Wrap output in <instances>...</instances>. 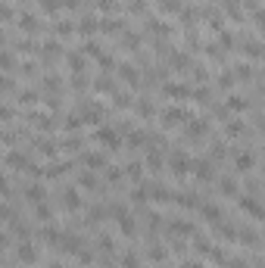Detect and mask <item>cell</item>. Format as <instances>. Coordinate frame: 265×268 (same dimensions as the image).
Instances as JSON below:
<instances>
[{"label":"cell","mask_w":265,"mask_h":268,"mask_svg":"<svg viewBox=\"0 0 265 268\" xmlns=\"http://www.w3.org/2000/svg\"><path fill=\"white\" fill-rule=\"evenodd\" d=\"M147 165H150V169H159V165H162V156H159V153H150V162H147Z\"/></svg>","instance_id":"12"},{"label":"cell","mask_w":265,"mask_h":268,"mask_svg":"<svg viewBox=\"0 0 265 268\" xmlns=\"http://www.w3.org/2000/svg\"><path fill=\"white\" fill-rule=\"evenodd\" d=\"M53 268H63V265H53Z\"/></svg>","instance_id":"15"},{"label":"cell","mask_w":265,"mask_h":268,"mask_svg":"<svg viewBox=\"0 0 265 268\" xmlns=\"http://www.w3.org/2000/svg\"><path fill=\"white\" fill-rule=\"evenodd\" d=\"M44 194H47V190L41 187V184H31V187H25V197H28L31 203H41V200H44Z\"/></svg>","instance_id":"7"},{"label":"cell","mask_w":265,"mask_h":268,"mask_svg":"<svg viewBox=\"0 0 265 268\" xmlns=\"http://www.w3.org/2000/svg\"><path fill=\"white\" fill-rule=\"evenodd\" d=\"M191 169H193V162H191V159H187L184 153H178V156H172V172L178 175V178H184V175L191 172Z\"/></svg>","instance_id":"2"},{"label":"cell","mask_w":265,"mask_h":268,"mask_svg":"<svg viewBox=\"0 0 265 268\" xmlns=\"http://www.w3.org/2000/svg\"><path fill=\"white\" fill-rule=\"evenodd\" d=\"M6 194H10V187H6V178L0 175V197H6Z\"/></svg>","instance_id":"13"},{"label":"cell","mask_w":265,"mask_h":268,"mask_svg":"<svg viewBox=\"0 0 265 268\" xmlns=\"http://www.w3.org/2000/svg\"><path fill=\"white\" fill-rule=\"evenodd\" d=\"M3 219H10V212H6V206L0 203V222H3Z\"/></svg>","instance_id":"14"},{"label":"cell","mask_w":265,"mask_h":268,"mask_svg":"<svg viewBox=\"0 0 265 268\" xmlns=\"http://www.w3.org/2000/svg\"><path fill=\"white\" fill-rule=\"evenodd\" d=\"M63 206L69 209V212H75V209H81V194H78L75 187H69V190L63 194Z\"/></svg>","instance_id":"3"},{"label":"cell","mask_w":265,"mask_h":268,"mask_svg":"<svg viewBox=\"0 0 265 268\" xmlns=\"http://www.w3.org/2000/svg\"><path fill=\"white\" fill-rule=\"evenodd\" d=\"M203 215H206V219H209V222H212V219H216V222L221 219V215H218V209H216V206H203Z\"/></svg>","instance_id":"10"},{"label":"cell","mask_w":265,"mask_h":268,"mask_svg":"<svg viewBox=\"0 0 265 268\" xmlns=\"http://www.w3.org/2000/svg\"><path fill=\"white\" fill-rule=\"evenodd\" d=\"M6 159H10V165H16V169H25V156L22 153H10Z\"/></svg>","instance_id":"9"},{"label":"cell","mask_w":265,"mask_h":268,"mask_svg":"<svg viewBox=\"0 0 265 268\" xmlns=\"http://www.w3.org/2000/svg\"><path fill=\"white\" fill-rule=\"evenodd\" d=\"M16 256H19L25 265H31V262L38 259V249H35V244H28V240H22V244L16 246Z\"/></svg>","instance_id":"1"},{"label":"cell","mask_w":265,"mask_h":268,"mask_svg":"<svg viewBox=\"0 0 265 268\" xmlns=\"http://www.w3.org/2000/svg\"><path fill=\"white\" fill-rule=\"evenodd\" d=\"M221 194H225V197H234V194H237L234 178H225V181H221Z\"/></svg>","instance_id":"8"},{"label":"cell","mask_w":265,"mask_h":268,"mask_svg":"<svg viewBox=\"0 0 265 268\" xmlns=\"http://www.w3.org/2000/svg\"><path fill=\"white\" fill-rule=\"evenodd\" d=\"M97 140H100V144H106V147H119V134H116V131H109V128L100 131V134H97Z\"/></svg>","instance_id":"6"},{"label":"cell","mask_w":265,"mask_h":268,"mask_svg":"<svg viewBox=\"0 0 265 268\" xmlns=\"http://www.w3.org/2000/svg\"><path fill=\"white\" fill-rule=\"evenodd\" d=\"M234 165H237V169H253V165H256V156L243 150V153H237V156H234Z\"/></svg>","instance_id":"5"},{"label":"cell","mask_w":265,"mask_h":268,"mask_svg":"<svg viewBox=\"0 0 265 268\" xmlns=\"http://www.w3.org/2000/svg\"><path fill=\"white\" fill-rule=\"evenodd\" d=\"M237 203H241V209L246 215H253V219H259V203H256L253 197H237Z\"/></svg>","instance_id":"4"},{"label":"cell","mask_w":265,"mask_h":268,"mask_svg":"<svg viewBox=\"0 0 265 268\" xmlns=\"http://www.w3.org/2000/svg\"><path fill=\"white\" fill-rule=\"evenodd\" d=\"M81 187H97V178L94 175H81Z\"/></svg>","instance_id":"11"}]
</instances>
